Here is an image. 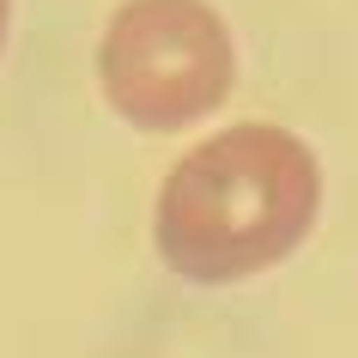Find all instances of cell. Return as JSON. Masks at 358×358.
<instances>
[{"mask_svg": "<svg viewBox=\"0 0 358 358\" xmlns=\"http://www.w3.org/2000/svg\"><path fill=\"white\" fill-rule=\"evenodd\" d=\"M6 24H13V0H0V43H6Z\"/></svg>", "mask_w": 358, "mask_h": 358, "instance_id": "obj_3", "label": "cell"}, {"mask_svg": "<svg viewBox=\"0 0 358 358\" xmlns=\"http://www.w3.org/2000/svg\"><path fill=\"white\" fill-rule=\"evenodd\" d=\"M316 201L322 170L298 134L273 122H237L201 140L164 176L152 237L182 280L237 285L310 237Z\"/></svg>", "mask_w": 358, "mask_h": 358, "instance_id": "obj_1", "label": "cell"}, {"mask_svg": "<svg viewBox=\"0 0 358 358\" xmlns=\"http://www.w3.org/2000/svg\"><path fill=\"white\" fill-rule=\"evenodd\" d=\"M97 79L122 122L170 134L231 97L237 49L207 0H128L103 31Z\"/></svg>", "mask_w": 358, "mask_h": 358, "instance_id": "obj_2", "label": "cell"}]
</instances>
